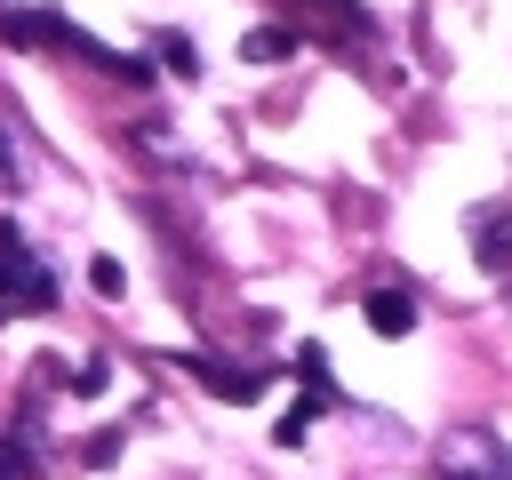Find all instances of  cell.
Here are the masks:
<instances>
[{
  "mask_svg": "<svg viewBox=\"0 0 512 480\" xmlns=\"http://www.w3.org/2000/svg\"><path fill=\"white\" fill-rule=\"evenodd\" d=\"M48 304H56L48 264H32L24 240H16V224H0V312H48Z\"/></svg>",
  "mask_w": 512,
  "mask_h": 480,
  "instance_id": "6da1fadb",
  "label": "cell"
},
{
  "mask_svg": "<svg viewBox=\"0 0 512 480\" xmlns=\"http://www.w3.org/2000/svg\"><path fill=\"white\" fill-rule=\"evenodd\" d=\"M0 32H8L16 48H64V40H80L56 8H8V16H0Z\"/></svg>",
  "mask_w": 512,
  "mask_h": 480,
  "instance_id": "7a4b0ae2",
  "label": "cell"
},
{
  "mask_svg": "<svg viewBox=\"0 0 512 480\" xmlns=\"http://www.w3.org/2000/svg\"><path fill=\"white\" fill-rule=\"evenodd\" d=\"M472 256L488 272H512V208H480L472 216Z\"/></svg>",
  "mask_w": 512,
  "mask_h": 480,
  "instance_id": "3957f363",
  "label": "cell"
},
{
  "mask_svg": "<svg viewBox=\"0 0 512 480\" xmlns=\"http://www.w3.org/2000/svg\"><path fill=\"white\" fill-rule=\"evenodd\" d=\"M360 312H368V328H376V336H408V328H416V304H408L400 288H376V296H360Z\"/></svg>",
  "mask_w": 512,
  "mask_h": 480,
  "instance_id": "277c9868",
  "label": "cell"
},
{
  "mask_svg": "<svg viewBox=\"0 0 512 480\" xmlns=\"http://www.w3.org/2000/svg\"><path fill=\"white\" fill-rule=\"evenodd\" d=\"M184 368H192L216 400H256V392H264V376H256V368H216V360H184Z\"/></svg>",
  "mask_w": 512,
  "mask_h": 480,
  "instance_id": "5b68a950",
  "label": "cell"
},
{
  "mask_svg": "<svg viewBox=\"0 0 512 480\" xmlns=\"http://www.w3.org/2000/svg\"><path fill=\"white\" fill-rule=\"evenodd\" d=\"M240 56H248V64H280V56H296V24H256Z\"/></svg>",
  "mask_w": 512,
  "mask_h": 480,
  "instance_id": "8992f818",
  "label": "cell"
},
{
  "mask_svg": "<svg viewBox=\"0 0 512 480\" xmlns=\"http://www.w3.org/2000/svg\"><path fill=\"white\" fill-rule=\"evenodd\" d=\"M88 280H96V296H120V288H128V272H120L112 256H96V264H88Z\"/></svg>",
  "mask_w": 512,
  "mask_h": 480,
  "instance_id": "52a82bcc",
  "label": "cell"
},
{
  "mask_svg": "<svg viewBox=\"0 0 512 480\" xmlns=\"http://www.w3.org/2000/svg\"><path fill=\"white\" fill-rule=\"evenodd\" d=\"M160 56H168L176 72H192V48H184V32H160Z\"/></svg>",
  "mask_w": 512,
  "mask_h": 480,
  "instance_id": "ba28073f",
  "label": "cell"
},
{
  "mask_svg": "<svg viewBox=\"0 0 512 480\" xmlns=\"http://www.w3.org/2000/svg\"><path fill=\"white\" fill-rule=\"evenodd\" d=\"M24 472H32V456H16V448L0 440V480H24Z\"/></svg>",
  "mask_w": 512,
  "mask_h": 480,
  "instance_id": "9c48e42d",
  "label": "cell"
}]
</instances>
